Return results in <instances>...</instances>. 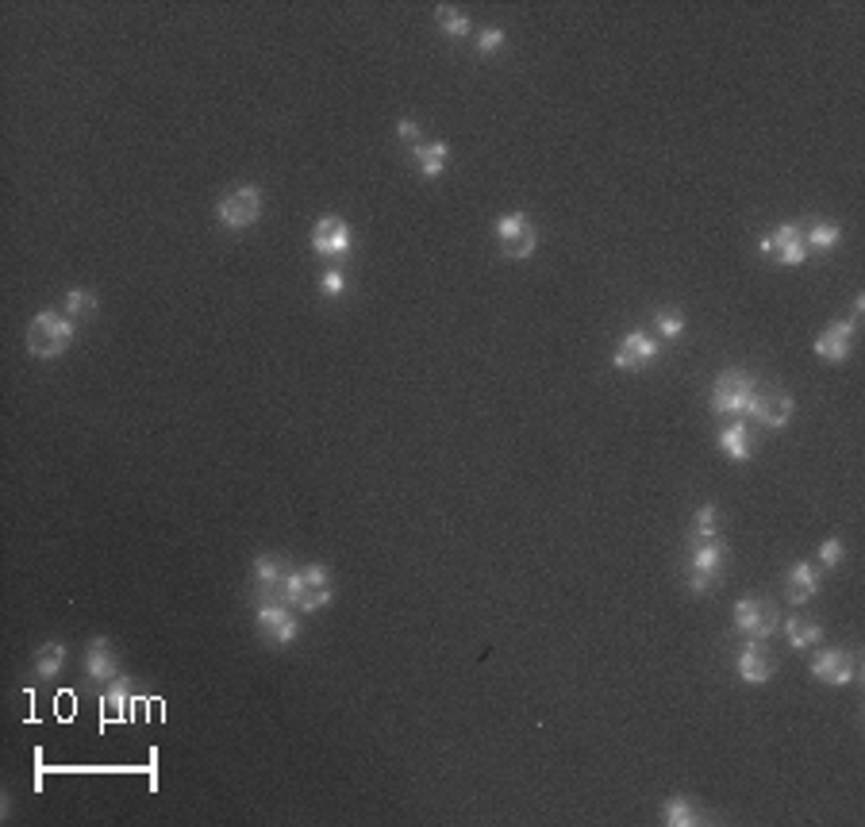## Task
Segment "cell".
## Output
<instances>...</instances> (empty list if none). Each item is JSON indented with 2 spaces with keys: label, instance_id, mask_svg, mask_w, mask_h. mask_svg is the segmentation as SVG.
<instances>
[{
  "label": "cell",
  "instance_id": "obj_18",
  "mask_svg": "<svg viewBox=\"0 0 865 827\" xmlns=\"http://www.w3.org/2000/svg\"><path fill=\"white\" fill-rule=\"evenodd\" d=\"M719 451L727 454V458H735V462H750L754 458V431L746 420H735V424H727L719 431Z\"/></svg>",
  "mask_w": 865,
  "mask_h": 827
},
{
  "label": "cell",
  "instance_id": "obj_29",
  "mask_svg": "<svg viewBox=\"0 0 865 827\" xmlns=\"http://www.w3.org/2000/svg\"><path fill=\"white\" fill-rule=\"evenodd\" d=\"M500 51H504V31H500V27H485L481 39H477V54L489 58V54H500Z\"/></svg>",
  "mask_w": 865,
  "mask_h": 827
},
{
  "label": "cell",
  "instance_id": "obj_7",
  "mask_svg": "<svg viewBox=\"0 0 865 827\" xmlns=\"http://www.w3.org/2000/svg\"><path fill=\"white\" fill-rule=\"evenodd\" d=\"M735 627H739L742 635L766 643L769 635L781 627V616H777L773 604H766L762 597H742V601L735 604Z\"/></svg>",
  "mask_w": 865,
  "mask_h": 827
},
{
  "label": "cell",
  "instance_id": "obj_23",
  "mask_svg": "<svg viewBox=\"0 0 865 827\" xmlns=\"http://www.w3.org/2000/svg\"><path fill=\"white\" fill-rule=\"evenodd\" d=\"M435 24L443 27V35H450V39H466L473 31V20L462 8H454V4H439L435 8Z\"/></svg>",
  "mask_w": 865,
  "mask_h": 827
},
{
  "label": "cell",
  "instance_id": "obj_11",
  "mask_svg": "<svg viewBox=\"0 0 865 827\" xmlns=\"http://www.w3.org/2000/svg\"><path fill=\"white\" fill-rule=\"evenodd\" d=\"M350 243H354V235H350V224L343 216H320L312 227V251L320 258H346Z\"/></svg>",
  "mask_w": 865,
  "mask_h": 827
},
{
  "label": "cell",
  "instance_id": "obj_8",
  "mask_svg": "<svg viewBox=\"0 0 865 827\" xmlns=\"http://www.w3.org/2000/svg\"><path fill=\"white\" fill-rule=\"evenodd\" d=\"M792 408H796V404H792L789 389H777V385H773V389H762V385H758V393H754V401H750V412H746V416L758 420L762 427L781 431V427L792 420Z\"/></svg>",
  "mask_w": 865,
  "mask_h": 827
},
{
  "label": "cell",
  "instance_id": "obj_12",
  "mask_svg": "<svg viewBox=\"0 0 865 827\" xmlns=\"http://www.w3.org/2000/svg\"><path fill=\"white\" fill-rule=\"evenodd\" d=\"M812 677L823 681V685H850L854 677H858V662H854V654L835 647V651H819L812 658Z\"/></svg>",
  "mask_w": 865,
  "mask_h": 827
},
{
  "label": "cell",
  "instance_id": "obj_22",
  "mask_svg": "<svg viewBox=\"0 0 865 827\" xmlns=\"http://www.w3.org/2000/svg\"><path fill=\"white\" fill-rule=\"evenodd\" d=\"M785 639H789L792 651H804V647H816L823 639V627L816 620H804V616H789L785 620Z\"/></svg>",
  "mask_w": 865,
  "mask_h": 827
},
{
  "label": "cell",
  "instance_id": "obj_25",
  "mask_svg": "<svg viewBox=\"0 0 865 827\" xmlns=\"http://www.w3.org/2000/svg\"><path fill=\"white\" fill-rule=\"evenodd\" d=\"M842 239V227L831 224V220H819V224L804 227V247H812V251H831V247H839Z\"/></svg>",
  "mask_w": 865,
  "mask_h": 827
},
{
  "label": "cell",
  "instance_id": "obj_9",
  "mask_svg": "<svg viewBox=\"0 0 865 827\" xmlns=\"http://www.w3.org/2000/svg\"><path fill=\"white\" fill-rule=\"evenodd\" d=\"M612 362H616V370H646V366L658 362V339L643 327H635V331H627L619 339Z\"/></svg>",
  "mask_w": 865,
  "mask_h": 827
},
{
  "label": "cell",
  "instance_id": "obj_17",
  "mask_svg": "<svg viewBox=\"0 0 865 827\" xmlns=\"http://www.w3.org/2000/svg\"><path fill=\"white\" fill-rule=\"evenodd\" d=\"M735 670H739V677L746 685H766L769 677H773V662H769V654L762 651V643L750 639L739 651V658H735Z\"/></svg>",
  "mask_w": 865,
  "mask_h": 827
},
{
  "label": "cell",
  "instance_id": "obj_15",
  "mask_svg": "<svg viewBox=\"0 0 865 827\" xmlns=\"http://www.w3.org/2000/svg\"><path fill=\"white\" fill-rule=\"evenodd\" d=\"M723 562H727V547L719 543L716 535H696L692 539V566H689V574H704V577H716L723 574Z\"/></svg>",
  "mask_w": 865,
  "mask_h": 827
},
{
  "label": "cell",
  "instance_id": "obj_33",
  "mask_svg": "<svg viewBox=\"0 0 865 827\" xmlns=\"http://www.w3.org/2000/svg\"><path fill=\"white\" fill-rule=\"evenodd\" d=\"M396 135H400L408 147H420V139H423L420 124H416V120H400V124H396Z\"/></svg>",
  "mask_w": 865,
  "mask_h": 827
},
{
  "label": "cell",
  "instance_id": "obj_28",
  "mask_svg": "<svg viewBox=\"0 0 865 827\" xmlns=\"http://www.w3.org/2000/svg\"><path fill=\"white\" fill-rule=\"evenodd\" d=\"M654 331H658L662 339H681V335H685V316H681L677 308H662V312L654 316Z\"/></svg>",
  "mask_w": 865,
  "mask_h": 827
},
{
  "label": "cell",
  "instance_id": "obj_2",
  "mask_svg": "<svg viewBox=\"0 0 865 827\" xmlns=\"http://www.w3.org/2000/svg\"><path fill=\"white\" fill-rule=\"evenodd\" d=\"M74 335H77L74 320H70L66 312L47 308V312H39V316L27 324V351L35 354V358H43V362H50V358L70 351Z\"/></svg>",
  "mask_w": 865,
  "mask_h": 827
},
{
  "label": "cell",
  "instance_id": "obj_24",
  "mask_svg": "<svg viewBox=\"0 0 865 827\" xmlns=\"http://www.w3.org/2000/svg\"><path fill=\"white\" fill-rule=\"evenodd\" d=\"M35 677H58L62 674V666H66V643H58V639H50L43 651L35 654Z\"/></svg>",
  "mask_w": 865,
  "mask_h": 827
},
{
  "label": "cell",
  "instance_id": "obj_26",
  "mask_svg": "<svg viewBox=\"0 0 865 827\" xmlns=\"http://www.w3.org/2000/svg\"><path fill=\"white\" fill-rule=\"evenodd\" d=\"M120 716H127V677H116L112 689H108L104 701H100V720H104V724H112V720H120Z\"/></svg>",
  "mask_w": 865,
  "mask_h": 827
},
{
  "label": "cell",
  "instance_id": "obj_13",
  "mask_svg": "<svg viewBox=\"0 0 865 827\" xmlns=\"http://www.w3.org/2000/svg\"><path fill=\"white\" fill-rule=\"evenodd\" d=\"M250 574H254V585H258V601H285L281 593H285V574L289 570H285V562L277 554H258Z\"/></svg>",
  "mask_w": 865,
  "mask_h": 827
},
{
  "label": "cell",
  "instance_id": "obj_30",
  "mask_svg": "<svg viewBox=\"0 0 865 827\" xmlns=\"http://www.w3.org/2000/svg\"><path fill=\"white\" fill-rule=\"evenodd\" d=\"M842 558H846V547H842V539H839V535H831V539H827V543L819 547V562H823L827 570H835V566H839Z\"/></svg>",
  "mask_w": 865,
  "mask_h": 827
},
{
  "label": "cell",
  "instance_id": "obj_5",
  "mask_svg": "<svg viewBox=\"0 0 865 827\" xmlns=\"http://www.w3.org/2000/svg\"><path fill=\"white\" fill-rule=\"evenodd\" d=\"M496 243H500V251L504 258H531L535 247H539V231L531 227V220L523 216V212H508V216H500L496 220Z\"/></svg>",
  "mask_w": 865,
  "mask_h": 827
},
{
  "label": "cell",
  "instance_id": "obj_27",
  "mask_svg": "<svg viewBox=\"0 0 865 827\" xmlns=\"http://www.w3.org/2000/svg\"><path fill=\"white\" fill-rule=\"evenodd\" d=\"M97 308H100L97 293H89V289H70V293H66V316H70V320L89 316V312H97Z\"/></svg>",
  "mask_w": 865,
  "mask_h": 827
},
{
  "label": "cell",
  "instance_id": "obj_10",
  "mask_svg": "<svg viewBox=\"0 0 865 827\" xmlns=\"http://www.w3.org/2000/svg\"><path fill=\"white\" fill-rule=\"evenodd\" d=\"M762 254L777 258L781 266H800V262L808 258V247H804V227L800 224L773 227L766 239H762Z\"/></svg>",
  "mask_w": 865,
  "mask_h": 827
},
{
  "label": "cell",
  "instance_id": "obj_4",
  "mask_svg": "<svg viewBox=\"0 0 865 827\" xmlns=\"http://www.w3.org/2000/svg\"><path fill=\"white\" fill-rule=\"evenodd\" d=\"M754 393H758V381L746 370H723L716 377V385H712V412H719V416H746Z\"/></svg>",
  "mask_w": 865,
  "mask_h": 827
},
{
  "label": "cell",
  "instance_id": "obj_3",
  "mask_svg": "<svg viewBox=\"0 0 865 827\" xmlns=\"http://www.w3.org/2000/svg\"><path fill=\"white\" fill-rule=\"evenodd\" d=\"M262 189L258 185H235L231 193H223L216 201V220H220L227 231H243V227H254L262 220Z\"/></svg>",
  "mask_w": 865,
  "mask_h": 827
},
{
  "label": "cell",
  "instance_id": "obj_21",
  "mask_svg": "<svg viewBox=\"0 0 865 827\" xmlns=\"http://www.w3.org/2000/svg\"><path fill=\"white\" fill-rule=\"evenodd\" d=\"M446 158H450V147H446L443 139H435V143H420V147H416V166H420V174L427 177V181L443 177Z\"/></svg>",
  "mask_w": 865,
  "mask_h": 827
},
{
  "label": "cell",
  "instance_id": "obj_14",
  "mask_svg": "<svg viewBox=\"0 0 865 827\" xmlns=\"http://www.w3.org/2000/svg\"><path fill=\"white\" fill-rule=\"evenodd\" d=\"M854 331H858V320H835L816 339V354L823 362H846L850 347H854Z\"/></svg>",
  "mask_w": 865,
  "mask_h": 827
},
{
  "label": "cell",
  "instance_id": "obj_1",
  "mask_svg": "<svg viewBox=\"0 0 865 827\" xmlns=\"http://www.w3.org/2000/svg\"><path fill=\"white\" fill-rule=\"evenodd\" d=\"M285 604L297 612H323L331 597H335V581L327 574V566H300L285 574Z\"/></svg>",
  "mask_w": 865,
  "mask_h": 827
},
{
  "label": "cell",
  "instance_id": "obj_19",
  "mask_svg": "<svg viewBox=\"0 0 865 827\" xmlns=\"http://www.w3.org/2000/svg\"><path fill=\"white\" fill-rule=\"evenodd\" d=\"M819 593V570L808 566V562H796L789 570V581H785V601L789 604H804Z\"/></svg>",
  "mask_w": 865,
  "mask_h": 827
},
{
  "label": "cell",
  "instance_id": "obj_6",
  "mask_svg": "<svg viewBox=\"0 0 865 827\" xmlns=\"http://www.w3.org/2000/svg\"><path fill=\"white\" fill-rule=\"evenodd\" d=\"M254 620H258V627L266 631V639H270L273 647H289V643H297L300 620H297V612H293L285 601H258Z\"/></svg>",
  "mask_w": 865,
  "mask_h": 827
},
{
  "label": "cell",
  "instance_id": "obj_16",
  "mask_svg": "<svg viewBox=\"0 0 865 827\" xmlns=\"http://www.w3.org/2000/svg\"><path fill=\"white\" fill-rule=\"evenodd\" d=\"M85 674L93 677V681H116V677H120V658H116L112 639L97 635V639L89 643V651H85Z\"/></svg>",
  "mask_w": 865,
  "mask_h": 827
},
{
  "label": "cell",
  "instance_id": "obj_31",
  "mask_svg": "<svg viewBox=\"0 0 865 827\" xmlns=\"http://www.w3.org/2000/svg\"><path fill=\"white\" fill-rule=\"evenodd\" d=\"M716 527H719V508L716 504H704L700 512H696V535H716Z\"/></svg>",
  "mask_w": 865,
  "mask_h": 827
},
{
  "label": "cell",
  "instance_id": "obj_20",
  "mask_svg": "<svg viewBox=\"0 0 865 827\" xmlns=\"http://www.w3.org/2000/svg\"><path fill=\"white\" fill-rule=\"evenodd\" d=\"M662 820H666L669 827L704 824V808L692 801V797H669L666 808H662Z\"/></svg>",
  "mask_w": 865,
  "mask_h": 827
},
{
  "label": "cell",
  "instance_id": "obj_32",
  "mask_svg": "<svg viewBox=\"0 0 865 827\" xmlns=\"http://www.w3.org/2000/svg\"><path fill=\"white\" fill-rule=\"evenodd\" d=\"M320 289H323V297H327V301L343 297V293H346V274H343V270H327V274H323V281H320Z\"/></svg>",
  "mask_w": 865,
  "mask_h": 827
}]
</instances>
